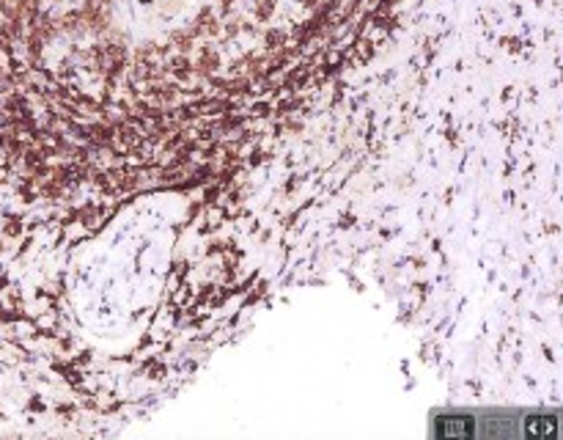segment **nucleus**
I'll return each mask as SVG.
<instances>
[{
  "label": "nucleus",
  "instance_id": "obj_1",
  "mask_svg": "<svg viewBox=\"0 0 563 440\" xmlns=\"http://www.w3.org/2000/svg\"><path fill=\"white\" fill-rule=\"evenodd\" d=\"M438 435H454V438H462V435H473V421L467 418H440L438 421Z\"/></svg>",
  "mask_w": 563,
  "mask_h": 440
}]
</instances>
